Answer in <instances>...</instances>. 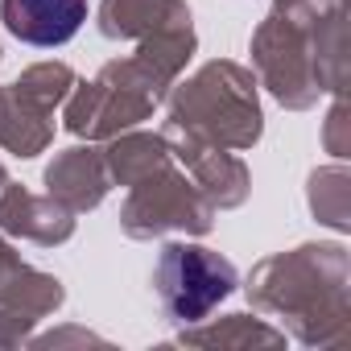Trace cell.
<instances>
[{
	"mask_svg": "<svg viewBox=\"0 0 351 351\" xmlns=\"http://www.w3.org/2000/svg\"><path fill=\"white\" fill-rule=\"evenodd\" d=\"M5 29L25 46H66L83 21H87V0H0Z\"/></svg>",
	"mask_w": 351,
	"mask_h": 351,
	"instance_id": "cell-2",
	"label": "cell"
},
{
	"mask_svg": "<svg viewBox=\"0 0 351 351\" xmlns=\"http://www.w3.org/2000/svg\"><path fill=\"white\" fill-rule=\"evenodd\" d=\"M153 285L165 318L182 326V322L207 318L236 289V269L203 244H169L157 256Z\"/></svg>",
	"mask_w": 351,
	"mask_h": 351,
	"instance_id": "cell-1",
	"label": "cell"
}]
</instances>
